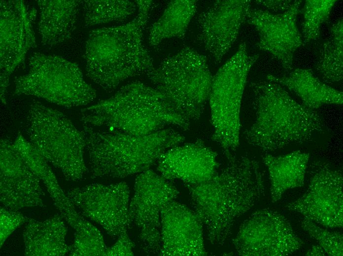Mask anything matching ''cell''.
Returning a JSON list of instances; mask_svg holds the SVG:
<instances>
[{
	"label": "cell",
	"mask_w": 343,
	"mask_h": 256,
	"mask_svg": "<svg viewBox=\"0 0 343 256\" xmlns=\"http://www.w3.org/2000/svg\"><path fill=\"white\" fill-rule=\"evenodd\" d=\"M178 194L172 184L152 170L140 173L136 177L129 217L130 226H136L139 232L141 246L145 253L159 254L161 210Z\"/></svg>",
	"instance_id": "10"
},
{
	"label": "cell",
	"mask_w": 343,
	"mask_h": 256,
	"mask_svg": "<svg viewBox=\"0 0 343 256\" xmlns=\"http://www.w3.org/2000/svg\"><path fill=\"white\" fill-rule=\"evenodd\" d=\"M134 247V243L129 237L127 232H126L118 237L115 243L106 248L104 256H133Z\"/></svg>",
	"instance_id": "32"
},
{
	"label": "cell",
	"mask_w": 343,
	"mask_h": 256,
	"mask_svg": "<svg viewBox=\"0 0 343 256\" xmlns=\"http://www.w3.org/2000/svg\"><path fill=\"white\" fill-rule=\"evenodd\" d=\"M161 245L159 255L202 256L207 255L204 228L193 210L174 200L161 212Z\"/></svg>",
	"instance_id": "18"
},
{
	"label": "cell",
	"mask_w": 343,
	"mask_h": 256,
	"mask_svg": "<svg viewBox=\"0 0 343 256\" xmlns=\"http://www.w3.org/2000/svg\"><path fill=\"white\" fill-rule=\"evenodd\" d=\"M0 94L1 102L6 104L9 76L35 46V39L23 0H0Z\"/></svg>",
	"instance_id": "14"
},
{
	"label": "cell",
	"mask_w": 343,
	"mask_h": 256,
	"mask_svg": "<svg viewBox=\"0 0 343 256\" xmlns=\"http://www.w3.org/2000/svg\"><path fill=\"white\" fill-rule=\"evenodd\" d=\"M86 27L123 21L137 9L135 2L122 0H81Z\"/></svg>",
	"instance_id": "26"
},
{
	"label": "cell",
	"mask_w": 343,
	"mask_h": 256,
	"mask_svg": "<svg viewBox=\"0 0 343 256\" xmlns=\"http://www.w3.org/2000/svg\"><path fill=\"white\" fill-rule=\"evenodd\" d=\"M30 219L17 211L0 207V248L14 230Z\"/></svg>",
	"instance_id": "31"
},
{
	"label": "cell",
	"mask_w": 343,
	"mask_h": 256,
	"mask_svg": "<svg viewBox=\"0 0 343 256\" xmlns=\"http://www.w3.org/2000/svg\"><path fill=\"white\" fill-rule=\"evenodd\" d=\"M67 195L83 215L110 236L118 237L130 227V190L126 182L93 184L71 189Z\"/></svg>",
	"instance_id": "13"
},
{
	"label": "cell",
	"mask_w": 343,
	"mask_h": 256,
	"mask_svg": "<svg viewBox=\"0 0 343 256\" xmlns=\"http://www.w3.org/2000/svg\"><path fill=\"white\" fill-rule=\"evenodd\" d=\"M326 253L319 245L313 246L306 254V256H325Z\"/></svg>",
	"instance_id": "35"
},
{
	"label": "cell",
	"mask_w": 343,
	"mask_h": 256,
	"mask_svg": "<svg viewBox=\"0 0 343 256\" xmlns=\"http://www.w3.org/2000/svg\"><path fill=\"white\" fill-rule=\"evenodd\" d=\"M135 1L138 8L137 16L148 21L154 2L150 0H137Z\"/></svg>",
	"instance_id": "34"
},
{
	"label": "cell",
	"mask_w": 343,
	"mask_h": 256,
	"mask_svg": "<svg viewBox=\"0 0 343 256\" xmlns=\"http://www.w3.org/2000/svg\"><path fill=\"white\" fill-rule=\"evenodd\" d=\"M301 2L294 0L289 9L279 14L256 8H250L247 14V22L259 34L258 47L270 54L286 71L292 69L294 53L303 45L296 24Z\"/></svg>",
	"instance_id": "15"
},
{
	"label": "cell",
	"mask_w": 343,
	"mask_h": 256,
	"mask_svg": "<svg viewBox=\"0 0 343 256\" xmlns=\"http://www.w3.org/2000/svg\"><path fill=\"white\" fill-rule=\"evenodd\" d=\"M250 55L245 42L213 76L208 101L212 140L224 151L233 152L239 145L241 100L248 74L258 59Z\"/></svg>",
	"instance_id": "8"
},
{
	"label": "cell",
	"mask_w": 343,
	"mask_h": 256,
	"mask_svg": "<svg viewBox=\"0 0 343 256\" xmlns=\"http://www.w3.org/2000/svg\"><path fill=\"white\" fill-rule=\"evenodd\" d=\"M250 86L255 119L245 132L249 144L274 151L308 141L323 131L324 122L316 111L296 101L282 86L267 79Z\"/></svg>",
	"instance_id": "2"
},
{
	"label": "cell",
	"mask_w": 343,
	"mask_h": 256,
	"mask_svg": "<svg viewBox=\"0 0 343 256\" xmlns=\"http://www.w3.org/2000/svg\"><path fill=\"white\" fill-rule=\"evenodd\" d=\"M294 0H256L255 2L266 9L274 12H282L289 9Z\"/></svg>",
	"instance_id": "33"
},
{
	"label": "cell",
	"mask_w": 343,
	"mask_h": 256,
	"mask_svg": "<svg viewBox=\"0 0 343 256\" xmlns=\"http://www.w3.org/2000/svg\"><path fill=\"white\" fill-rule=\"evenodd\" d=\"M157 162V170L163 177L179 180L186 185L208 180L219 166L216 152L199 139L168 149Z\"/></svg>",
	"instance_id": "19"
},
{
	"label": "cell",
	"mask_w": 343,
	"mask_h": 256,
	"mask_svg": "<svg viewBox=\"0 0 343 256\" xmlns=\"http://www.w3.org/2000/svg\"><path fill=\"white\" fill-rule=\"evenodd\" d=\"M68 228L61 215H56L43 221L31 219L23 232L25 255L61 256L69 250L66 241Z\"/></svg>",
	"instance_id": "21"
},
{
	"label": "cell",
	"mask_w": 343,
	"mask_h": 256,
	"mask_svg": "<svg viewBox=\"0 0 343 256\" xmlns=\"http://www.w3.org/2000/svg\"><path fill=\"white\" fill-rule=\"evenodd\" d=\"M225 164L208 180L186 185L193 210L208 241L222 245L242 215L264 195L265 175L259 162L246 155L225 153Z\"/></svg>",
	"instance_id": "1"
},
{
	"label": "cell",
	"mask_w": 343,
	"mask_h": 256,
	"mask_svg": "<svg viewBox=\"0 0 343 256\" xmlns=\"http://www.w3.org/2000/svg\"><path fill=\"white\" fill-rule=\"evenodd\" d=\"M310 180L304 195L286 208L313 222L332 228L343 225V174L329 163L312 162Z\"/></svg>",
	"instance_id": "12"
},
{
	"label": "cell",
	"mask_w": 343,
	"mask_h": 256,
	"mask_svg": "<svg viewBox=\"0 0 343 256\" xmlns=\"http://www.w3.org/2000/svg\"><path fill=\"white\" fill-rule=\"evenodd\" d=\"M146 75L177 114L189 122L200 118L208 101L213 79L205 56L185 47L164 59Z\"/></svg>",
	"instance_id": "6"
},
{
	"label": "cell",
	"mask_w": 343,
	"mask_h": 256,
	"mask_svg": "<svg viewBox=\"0 0 343 256\" xmlns=\"http://www.w3.org/2000/svg\"><path fill=\"white\" fill-rule=\"evenodd\" d=\"M73 228L74 239L69 246V256H104L107 248L102 233L97 227L82 216Z\"/></svg>",
	"instance_id": "28"
},
{
	"label": "cell",
	"mask_w": 343,
	"mask_h": 256,
	"mask_svg": "<svg viewBox=\"0 0 343 256\" xmlns=\"http://www.w3.org/2000/svg\"><path fill=\"white\" fill-rule=\"evenodd\" d=\"M343 21L340 19L330 28V36L323 44L315 69L327 83L339 82L343 74Z\"/></svg>",
	"instance_id": "25"
},
{
	"label": "cell",
	"mask_w": 343,
	"mask_h": 256,
	"mask_svg": "<svg viewBox=\"0 0 343 256\" xmlns=\"http://www.w3.org/2000/svg\"><path fill=\"white\" fill-rule=\"evenodd\" d=\"M267 79L288 88L312 110L325 104H343V92L326 84L311 69L297 68L286 76L268 75Z\"/></svg>",
	"instance_id": "22"
},
{
	"label": "cell",
	"mask_w": 343,
	"mask_h": 256,
	"mask_svg": "<svg viewBox=\"0 0 343 256\" xmlns=\"http://www.w3.org/2000/svg\"><path fill=\"white\" fill-rule=\"evenodd\" d=\"M302 227L314 238L326 254L333 256L343 255V235L340 232H331L317 226L313 221L305 218Z\"/></svg>",
	"instance_id": "30"
},
{
	"label": "cell",
	"mask_w": 343,
	"mask_h": 256,
	"mask_svg": "<svg viewBox=\"0 0 343 256\" xmlns=\"http://www.w3.org/2000/svg\"><path fill=\"white\" fill-rule=\"evenodd\" d=\"M0 202L5 207L17 211L44 206L40 179L6 138L0 140Z\"/></svg>",
	"instance_id": "17"
},
{
	"label": "cell",
	"mask_w": 343,
	"mask_h": 256,
	"mask_svg": "<svg viewBox=\"0 0 343 256\" xmlns=\"http://www.w3.org/2000/svg\"><path fill=\"white\" fill-rule=\"evenodd\" d=\"M81 0H39L38 31L43 45L50 47L69 39L76 28Z\"/></svg>",
	"instance_id": "20"
},
{
	"label": "cell",
	"mask_w": 343,
	"mask_h": 256,
	"mask_svg": "<svg viewBox=\"0 0 343 256\" xmlns=\"http://www.w3.org/2000/svg\"><path fill=\"white\" fill-rule=\"evenodd\" d=\"M147 22L137 16L118 26L92 31L85 44L87 75L104 90H114L127 78L155 68L142 42Z\"/></svg>",
	"instance_id": "5"
},
{
	"label": "cell",
	"mask_w": 343,
	"mask_h": 256,
	"mask_svg": "<svg viewBox=\"0 0 343 256\" xmlns=\"http://www.w3.org/2000/svg\"><path fill=\"white\" fill-rule=\"evenodd\" d=\"M233 243L240 256H284L300 249L304 242L284 216L263 209L243 222Z\"/></svg>",
	"instance_id": "11"
},
{
	"label": "cell",
	"mask_w": 343,
	"mask_h": 256,
	"mask_svg": "<svg viewBox=\"0 0 343 256\" xmlns=\"http://www.w3.org/2000/svg\"><path fill=\"white\" fill-rule=\"evenodd\" d=\"M309 157V153L300 151L279 156L267 154L262 156L269 172L273 202L279 200L286 191L304 185Z\"/></svg>",
	"instance_id": "23"
},
{
	"label": "cell",
	"mask_w": 343,
	"mask_h": 256,
	"mask_svg": "<svg viewBox=\"0 0 343 256\" xmlns=\"http://www.w3.org/2000/svg\"><path fill=\"white\" fill-rule=\"evenodd\" d=\"M250 0H217L199 16V38L215 64L237 38L250 8Z\"/></svg>",
	"instance_id": "16"
},
{
	"label": "cell",
	"mask_w": 343,
	"mask_h": 256,
	"mask_svg": "<svg viewBox=\"0 0 343 256\" xmlns=\"http://www.w3.org/2000/svg\"><path fill=\"white\" fill-rule=\"evenodd\" d=\"M28 73L15 81L14 94L37 96L65 107L83 106L96 97L78 66L55 55L34 53Z\"/></svg>",
	"instance_id": "9"
},
{
	"label": "cell",
	"mask_w": 343,
	"mask_h": 256,
	"mask_svg": "<svg viewBox=\"0 0 343 256\" xmlns=\"http://www.w3.org/2000/svg\"><path fill=\"white\" fill-rule=\"evenodd\" d=\"M336 0H307L302 12L303 45L318 39L321 25L328 18Z\"/></svg>",
	"instance_id": "29"
},
{
	"label": "cell",
	"mask_w": 343,
	"mask_h": 256,
	"mask_svg": "<svg viewBox=\"0 0 343 256\" xmlns=\"http://www.w3.org/2000/svg\"><path fill=\"white\" fill-rule=\"evenodd\" d=\"M81 115L84 125L139 136L170 125L186 130L190 125L156 88L139 81L129 83L111 97L82 109Z\"/></svg>",
	"instance_id": "3"
},
{
	"label": "cell",
	"mask_w": 343,
	"mask_h": 256,
	"mask_svg": "<svg viewBox=\"0 0 343 256\" xmlns=\"http://www.w3.org/2000/svg\"><path fill=\"white\" fill-rule=\"evenodd\" d=\"M82 131L93 178H124L146 171L165 151L185 140L172 128L141 136L100 131L86 125Z\"/></svg>",
	"instance_id": "4"
},
{
	"label": "cell",
	"mask_w": 343,
	"mask_h": 256,
	"mask_svg": "<svg viewBox=\"0 0 343 256\" xmlns=\"http://www.w3.org/2000/svg\"><path fill=\"white\" fill-rule=\"evenodd\" d=\"M27 129L30 142L66 180L82 178L87 171L85 135L64 113L34 101L28 112Z\"/></svg>",
	"instance_id": "7"
},
{
	"label": "cell",
	"mask_w": 343,
	"mask_h": 256,
	"mask_svg": "<svg viewBox=\"0 0 343 256\" xmlns=\"http://www.w3.org/2000/svg\"><path fill=\"white\" fill-rule=\"evenodd\" d=\"M13 145L31 170L44 184L51 198L61 195L63 191L48 164V162L32 144L21 134H19Z\"/></svg>",
	"instance_id": "27"
},
{
	"label": "cell",
	"mask_w": 343,
	"mask_h": 256,
	"mask_svg": "<svg viewBox=\"0 0 343 256\" xmlns=\"http://www.w3.org/2000/svg\"><path fill=\"white\" fill-rule=\"evenodd\" d=\"M196 9L195 0L170 1L162 15L151 27L150 45L156 46L164 40L172 37L183 38Z\"/></svg>",
	"instance_id": "24"
}]
</instances>
